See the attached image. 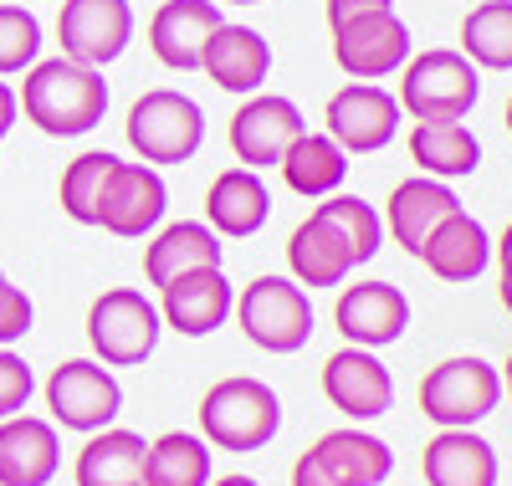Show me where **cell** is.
I'll use <instances>...</instances> for the list:
<instances>
[{
    "label": "cell",
    "instance_id": "cell-18",
    "mask_svg": "<svg viewBox=\"0 0 512 486\" xmlns=\"http://www.w3.org/2000/svg\"><path fill=\"white\" fill-rule=\"evenodd\" d=\"M221 21H226L221 6H210V0H164V6L154 11V21H149V47L164 67L195 72L210 31H216Z\"/></svg>",
    "mask_w": 512,
    "mask_h": 486
},
{
    "label": "cell",
    "instance_id": "cell-29",
    "mask_svg": "<svg viewBox=\"0 0 512 486\" xmlns=\"http://www.w3.org/2000/svg\"><path fill=\"white\" fill-rule=\"evenodd\" d=\"M410 159L431 174V180H461L482 164V144L466 123H415Z\"/></svg>",
    "mask_w": 512,
    "mask_h": 486
},
{
    "label": "cell",
    "instance_id": "cell-30",
    "mask_svg": "<svg viewBox=\"0 0 512 486\" xmlns=\"http://www.w3.org/2000/svg\"><path fill=\"white\" fill-rule=\"evenodd\" d=\"M144 486H210V446L190 430H169L149 440Z\"/></svg>",
    "mask_w": 512,
    "mask_h": 486
},
{
    "label": "cell",
    "instance_id": "cell-4",
    "mask_svg": "<svg viewBox=\"0 0 512 486\" xmlns=\"http://www.w3.org/2000/svg\"><path fill=\"white\" fill-rule=\"evenodd\" d=\"M123 134L144 164H185L205 144V113L195 98L175 93V87H154L128 108Z\"/></svg>",
    "mask_w": 512,
    "mask_h": 486
},
{
    "label": "cell",
    "instance_id": "cell-20",
    "mask_svg": "<svg viewBox=\"0 0 512 486\" xmlns=\"http://www.w3.org/2000/svg\"><path fill=\"white\" fill-rule=\"evenodd\" d=\"M200 67L210 72V82L221 87V93H256V87L267 82L272 72V47L262 41V31L251 26H216L200 52Z\"/></svg>",
    "mask_w": 512,
    "mask_h": 486
},
{
    "label": "cell",
    "instance_id": "cell-19",
    "mask_svg": "<svg viewBox=\"0 0 512 486\" xmlns=\"http://www.w3.org/2000/svg\"><path fill=\"white\" fill-rule=\"evenodd\" d=\"M62 461V440L52 420L11 415L0 420V481L6 486H47Z\"/></svg>",
    "mask_w": 512,
    "mask_h": 486
},
{
    "label": "cell",
    "instance_id": "cell-16",
    "mask_svg": "<svg viewBox=\"0 0 512 486\" xmlns=\"http://www.w3.org/2000/svg\"><path fill=\"white\" fill-rule=\"evenodd\" d=\"M303 134V113H297L292 98H251L236 118H231V149L241 159V169H272L282 164L287 144Z\"/></svg>",
    "mask_w": 512,
    "mask_h": 486
},
{
    "label": "cell",
    "instance_id": "cell-39",
    "mask_svg": "<svg viewBox=\"0 0 512 486\" xmlns=\"http://www.w3.org/2000/svg\"><path fill=\"white\" fill-rule=\"evenodd\" d=\"M16 113H21V103H16V87L11 82H0V139L16 128Z\"/></svg>",
    "mask_w": 512,
    "mask_h": 486
},
{
    "label": "cell",
    "instance_id": "cell-43",
    "mask_svg": "<svg viewBox=\"0 0 512 486\" xmlns=\"http://www.w3.org/2000/svg\"><path fill=\"white\" fill-rule=\"evenodd\" d=\"M502 389L512 394V359H507V369H502Z\"/></svg>",
    "mask_w": 512,
    "mask_h": 486
},
{
    "label": "cell",
    "instance_id": "cell-13",
    "mask_svg": "<svg viewBox=\"0 0 512 486\" xmlns=\"http://www.w3.org/2000/svg\"><path fill=\"white\" fill-rule=\"evenodd\" d=\"M323 394L333 410H344L349 420H379L395 405V379L369 348H338L323 364Z\"/></svg>",
    "mask_w": 512,
    "mask_h": 486
},
{
    "label": "cell",
    "instance_id": "cell-32",
    "mask_svg": "<svg viewBox=\"0 0 512 486\" xmlns=\"http://www.w3.org/2000/svg\"><path fill=\"white\" fill-rule=\"evenodd\" d=\"M113 164L118 159L108 149H88L62 169V210L77 220V226H98V200H103V185H108Z\"/></svg>",
    "mask_w": 512,
    "mask_h": 486
},
{
    "label": "cell",
    "instance_id": "cell-15",
    "mask_svg": "<svg viewBox=\"0 0 512 486\" xmlns=\"http://www.w3.org/2000/svg\"><path fill=\"white\" fill-rule=\"evenodd\" d=\"M231 307H236V297H231V282L221 267H195V272H180L175 282L159 287V318L185 338L216 333Z\"/></svg>",
    "mask_w": 512,
    "mask_h": 486
},
{
    "label": "cell",
    "instance_id": "cell-8",
    "mask_svg": "<svg viewBox=\"0 0 512 486\" xmlns=\"http://www.w3.org/2000/svg\"><path fill=\"white\" fill-rule=\"evenodd\" d=\"M47 410L62 430L98 435L118 420L123 410V384L98 364V359H67L47 379Z\"/></svg>",
    "mask_w": 512,
    "mask_h": 486
},
{
    "label": "cell",
    "instance_id": "cell-2",
    "mask_svg": "<svg viewBox=\"0 0 512 486\" xmlns=\"http://www.w3.org/2000/svg\"><path fill=\"white\" fill-rule=\"evenodd\" d=\"M282 425V400L251 374H231L205 389L200 400V440L221 451H262Z\"/></svg>",
    "mask_w": 512,
    "mask_h": 486
},
{
    "label": "cell",
    "instance_id": "cell-3",
    "mask_svg": "<svg viewBox=\"0 0 512 486\" xmlns=\"http://www.w3.org/2000/svg\"><path fill=\"white\" fill-rule=\"evenodd\" d=\"M482 77L461 52H420L405 62V82H400V113H410L415 123H461L477 108Z\"/></svg>",
    "mask_w": 512,
    "mask_h": 486
},
{
    "label": "cell",
    "instance_id": "cell-35",
    "mask_svg": "<svg viewBox=\"0 0 512 486\" xmlns=\"http://www.w3.org/2000/svg\"><path fill=\"white\" fill-rule=\"evenodd\" d=\"M31 389H36V374H31V364L21 359V353L0 348V420L21 415V410H26V400H31Z\"/></svg>",
    "mask_w": 512,
    "mask_h": 486
},
{
    "label": "cell",
    "instance_id": "cell-22",
    "mask_svg": "<svg viewBox=\"0 0 512 486\" xmlns=\"http://www.w3.org/2000/svg\"><path fill=\"white\" fill-rule=\"evenodd\" d=\"M420 261L431 267L441 282H477L487 272V261H492V236L482 220H472L466 210L446 215L441 226L425 236L420 246Z\"/></svg>",
    "mask_w": 512,
    "mask_h": 486
},
{
    "label": "cell",
    "instance_id": "cell-31",
    "mask_svg": "<svg viewBox=\"0 0 512 486\" xmlns=\"http://www.w3.org/2000/svg\"><path fill=\"white\" fill-rule=\"evenodd\" d=\"M461 57L487 72L512 67V0H482L461 21Z\"/></svg>",
    "mask_w": 512,
    "mask_h": 486
},
{
    "label": "cell",
    "instance_id": "cell-34",
    "mask_svg": "<svg viewBox=\"0 0 512 486\" xmlns=\"http://www.w3.org/2000/svg\"><path fill=\"white\" fill-rule=\"evenodd\" d=\"M41 52V21L26 6H0V77L26 72Z\"/></svg>",
    "mask_w": 512,
    "mask_h": 486
},
{
    "label": "cell",
    "instance_id": "cell-23",
    "mask_svg": "<svg viewBox=\"0 0 512 486\" xmlns=\"http://www.w3.org/2000/svg\"><path fill=\"white\" fill-rule=\"evenodd\" d=\"M456 210H461V200H456L451 185L431 180V174H415V180H400L390 190V236H395V246L420 256L425 236H431L441 220L456 215Z\"/></svg>",
    "mask_w": 512,
    "mask_h": 486
},
{
    "label": "cell",
    "instance_id": "cell-21",
    "mask_svg": "<svg viewBox=\"0 0 512 486\" xmlns=\"http://www.w3.org/2000/svg\"><path fill=\"white\" fill-rule=\"evenodd\" d=\"M272 215V190L262 185L256 169H226L210 180V195H205V220L216 236H231V241H246L267 226Z\"/></svg>",
    "mask_w": 512,
    "mask_h": 486
},
{
    "label": "cell",
    "instance_id": "cell-25",
    "mask_svg": "<svg viewBox=\"0 0 512 486\" xmlns=\"http://www.w3.org/2000/svg\"><path fill=\"white\" fill-rule=\"evenodd\" d=\"M144 451L149 440L139 430H98L77 451V486H144Z\"/></svg>",
    "mask_w": 512,
    "mask_h": 486
},
{
    "label": "cell",
    "instance_id": "cell-27",
    "mask_svg": "<svg viewBox=\"0 0 512 486\" xmlns=\"http://www.w3.org/2000/svg\"><path fill=\"white\" fill-rule=\"evenodd\" d=\"M282 180L292 195H308V200H323V195H338V185H344V174H349V154L338 149L328 134H297L282 154Z\"/></svg>",
    "mask_w": 512,
    "mask_h": 486
},
{
    "label": "cell",
    "instance_id": "cell-7",
    "mask_svg": "<svg viewBox=\"0 0 512 486\" xmlns=\"http://www.w3.org/2000/svg\"><path fill=\"white\" fill-rule=\"evenodd\" d=\"M241 333L267 353H297L313 338V302L287 277H256L236 302Z\"/></svg>",
    "mask_w": 512,
    "mask_h": 486
},
{
    "label": "cell",
    "instance_id": "cell-1",
    "mask_svg": "<svg viewBox=\"0 0 512 486\" xmlns=\"http://www.w3.org/2000/svg\"><path fill=\"white\" fill-rule=\"evenodd\" d=\"M21 113L52 139H77L88 128L103 123L108 113V82L98 67H82L72 57H52V62H31L26 82H21Z\"/></svg>",
    "mask_w": 512,
    "mask_h": 486
},
{
    "label": "cell",
    "instance_id": "cell-36",
    "mask_svg": "<svg viewBox=\"0 0 512 486\" xmlns=\"http://www.w3.org/2000/svg\"><path fill=\"white\" fill-rule=\"evenodd\" d=\"M31 323H36L31 297H26L16 282L0 277V348H11L16 338H26V333H31Z\"/></svg>",
    "mask_w": 512,
    "mask_h": 486
},
{
    "label": "cell",
    "instance_id": "cell-10",
    "mask_svg": "<svg viewBox=\"0 0 512 486\" xmlns=\"http://www.w3.org/2000/svg\"><path fill=\"white\" fill-rule=\"evenodd\" d=\"M328 139L344 154H379L400 128V98H390L374 82H349L328 98Z\"/></svg>",
    "mask_w": 512,
    "mask_h": 486
},
{
    "label": "cell",
    "instance_id": "cell-24",
    "mask_svg": "<svg viewBox=\"0 0 512 486\" xmlns=\"http://www.w3.org/2000/svg\"><path fill=\"white\" fill-rule=\"evenodd\" d=\"M431 486H497V451L472 430H441L420 456Z\"/></svg>",
    "mask_w": 512,
    "mask_h": 486
},
{
    "label": "cell",
    "instance_id": "cell-42",
    "mask_svg": "<svg viewBox=\"0 0 512 486\" xmlns=\"http://www.w3.org/2000/svg\"><path fill=\"white\" fill-rule=\"evenodd\" d=\"M502 307H507V313H512V282H502Z\"/></svg>",
    "mask_w": 512,
    "mask_h": 486
},
{
    "label": "cell",
    "instance_id": "cell-11",
    "mask_svg": "<svg viewBox=\"0 0 512 486\" xmlns=\"http://www.w3.org/2000/svg\"><path fill=\"white\" fill-rule=\"evenodd\" d=\"M333 62L359 82L390 77L395 67L410 62V26L395 11L354 16L344 26H333Z\"/></svg>",
    "mask_w": 512,
    "mask_h": 486
},
{
    "label": "cell",
    "instance_id": "cell-9",
    "mask_svg": "<svg viewBox=\"0 0 512 486\" xmlns=\"http://www.w3.org/2000/svg\"><path fill=\"white\" fill-rule=\"evenodd\" d=\"M128 36H134V11H128V0H62V16H57L62 57L103 72L108 62L123 57Z\"/></svg>",
    "mask_w": 512,
    "mask_h": 486
},
{
    "label": "cell",
    "instance_id": "cell-45",
    "mask_svg": "<svg viewBox=\"0 0 512 486\" xmlns=\"http://www.w3.org/2000/svg\"><path fill=\"white\" fill-rule=\"evenodd\" d=\"M507 134H512V98H507Z\"/></svg>",
    "mask_w": 512,
    "mask_h": 486
},
{
    "label": "cell",
    "instance_id": "cell-12",
    "mask_svg": "<svg viewBox=\"0 0 512 486\" xmlns=\"http://www.w3.org/2000/svg\"><path fill=\"white\" fill-rule=\"evenodd\" d=\"M164 205H169V190L159 180V169L118 159L113 174H108V185H103V200H98V226L123 236V241H134V236L159 226Z\"/></svg>",
    "mask_w": 512,
    "mask_h": 486
},
{
    "label": "cell",
    "instance_id": "cell-14",
    "mask_svg": "<svg viewBox=\"0 0 512 486\" xmlns=\"http://www.w3.org/2000/svg\"><path fill=\"white\" fill-rule=\"evenodd\" d=\"M333 323L354 348H384L410 328V297L390 282H359L349 292H338Z\"/></svg>",
    "mask_w": 512,
    "mask_h": 486
},
{
    "label": "cell",
    "instance_id": "cell-5",
    "mask_svg": "<svg viewBox=\"0 0 512 486\" xmlns=\"http://www.w3.org/2000/svg\"><path fill=\"white\" fill-rule=\"evenodd\" d=\"M497 400H502V374L487 359H477V353L441 359L420 379V410L441 430H472L477 420L497 410Z\"/></svg>",
    "mask_w": 512,
    "mask_h": 486
},
{
    "label": "cell",
    "instance_id": "cell-17",
    "mask_svg": "<svg viewBox=\"0 0 512 486\" xmlns=\"http://www.w3.org/2000/svg\"><path fill=\"white\" fill-rule=\"evenodd\" d=\"M287 267H292L297 287H338L354 267H364V261L349 246V236L338 231L328 215L313 210L303 226L292 231V241H287Z\"/></svg>",
    "mask_w": 512,
    "mask_h": 486
},
{
    "label": "cell",
    "instance_id": "cell-46",
    "mask_svg": "<svg viewBox=\"0 0 512 486\" xmlns=\"http://www.w3.org/2000/svg\"><path fill=\"white\" fill-rule=\"evenodd\" d=\"M0 486H6V481H0Z\"/></svg>",
    "mask_w": 512,
    "mask_h": 486
},
{
    "label": "cell",
    "instance_id": "cell-28",
    "mask_svg": "<svg viewBox=\"0 0 512 486\" xmlns=\"http://www.w3.org/2000/svg\"><path fill=\"white\" fill-rule=\"evenodd\" d=\"M313 456L344 486H384L390 471H395L390 446H384L379 435H369V430H328L313 446Z\"/></svg>",
    "mask_w": 512,
    "mask_h": 486
},
{
    "label": "cell",
    "instance_id": "cell-26",
    "mask_svg": "<svg viewBox=\"0 0 512 486\" xmlns=\"http://www.w3.org/2000/svg\"><path fill=\"white\" fill-rule=\"evenodd\" d=\"M195 267H221V236L200 226V220H180V226L159 231L144 246V272L154 287L175 282L180 272H195Z\"/></svg>",
    "mask_w": 512,
    "mask_h": 486
},
{
    "label": "cell",
    "instance_id": "cell-38",
    "mask_svg": "<svg viewBox=\"0 0 512 486\" xmlns=\"http://www.w3.org/2000/svg\"><path fill=\"white\" fill-rule=\"evenodd\" d=\"M292 486H344L333 471H323V461L313 456V451H303L292 461Z\"/></svg>",
    "mask_w": 512,
    "mask_h": 486
},
{
    "label": "cell",
    "instance_id": "cell-6",
    "mask_svg": "<svg viewBox=\"0 0 512 486\" xmlns=\"http://www.w3.org/2000/svg\"><path fill=\"white\" fill-rule=\"evenodd\" d=\"M88 343L98 353V364H113V369L144 364L159 343V307L134 287H108L88 307Z\"/></svg>",
    "mask_w": 512,
    "mask_h": 486
},
{
    "label": "cell",
    "instance_id": "cell-41",
    "mask_svg": "<svg viewBox=\"0 0 512 486\" xmlns=\"http://www.w3.org/2000/svg\"><path fill=\"white\" fill-rule=\"evenodd\" d=\"M210 486H256L251 476H221V481H210Z\"/></svg>",
    "mask_w": 512,
    "mask_h": 486
},
{
    "label": "cell",
    "instance_id": "cell-40",
    "mask_svg": "<svg viewBox=\"0 0 512 486\" xmlns=\"http://www.w3.org/2000/svg\"><path fill=\"white\" fill-rule=\"evenodd\" d=\"M497 267H502V282H512V226H507L502 241H497Z\"/></svg>",
    "mask_w": 512,
    "mask_h": 486
},
{
    "label": "cell",
    "instance_id": "cell-44",
    "mask_svg": "<svg viewBox=\"0 0 512 486\" xmlns=\"http://www.w3.org/2000/svg\"><path fill=\"white\" fill-rule=\"evenodd\" d=\"M231 6H262V0H231Z\"/></svg>",
    "mask_w": 512,
    "mask_h": 486
},
{
    "label": "cell",
    "instance_id": "cell-33",
    "mask_svg": "<svg viewBox=\"0 0 512 486\" xmlns=\"http://www.w3.org/2000/svg\"><path fill=\"white\" fill-rule=\"evenodd\" d=\"M318 215H328L333 226L349 236V246L359 251V261H369V256L379 251V241H384V220H379V210H374L369 200H359V195H323Z\"/></svg>",
    "mask_w": 512,
    "mask_h": 486
},
{
    "label": "cell",
    "instance_id": "cell-37",
    "mask_svg": "<svg viewBox=\"0 0 512 486\" xmlns=\"http://www.w3.org/2000/svg\"><path fill=\"white\" fill-rule=\"evenodd\" d=\"M374 11H395V0H328V26H344V21L374 16Z\"/></svg>",
    "mask_w": 512,
    "mask_h": 486
}]
</instances>
